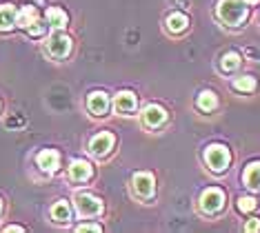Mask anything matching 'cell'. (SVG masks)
<instances>
[{"label": "cell", "instance_id": "cell-1", "mask_svg": "<svg viewBox=\"0 0 260 233\" xmlns=\"http://www.w3.org/2000/svg\"><path fill=\"white\" fill-rule=\"evenodd\" d=\"M218 16L229 27H238L247 18V3L245 0H220L218 3Z\"/></svg>", "mask_w": 260, "mask_h": 233}, {"label": "cell", "instance_id": "cell-2", "mask_svg": "<svg viewBox=\"0 0 260 233\" xmlns=\"http://www.w3.org/2000/svg\"><path fill=\"white\" fill-rule=\"evenodd\" d=\"M45 51L49 53L51 58L62 60V58H67L69 53H72V38H69V36H64V34H54L45 43Z\"/></svg>", "mask_w": 260, "mask_h": 233}, {"label": "cell", "instance_id": "cell-3", "mask_svg": "<svg viewBox=\"0 0 260 233\" xmlns=\"http://www.w3.org/2000/svg\"><path fill=\"white\" fill-rule=\"evenodd\" d=\"M205 160L214 171H224L227 169V164H229V160H232V155H229L227 147L211 145L209 149H207V153H205Z\"/></svg>", "mask_w": 260, "mask_h": 233}, {"label": "cell", "instance_id": "cell-4", "mask_svg": "<svg viewBox=\"0 0 260 233\" xmlns=\"http://www.w3.org/2000/svg\"><path fill=\"white\" fill-rule=\"evenodd\" d=\"M222 205H224V193H222V189H216V187L207 189L203 193V198H200V209L205 213H218L222 209Z\"/></svg>", "mask_w": 260, "mask_h": 233}, {"label": "cell", "instance_id": "cell-5", "mask_svg": "<svg viewBox=\"0 0 260 233\" xmlns=\"http://www.w3.org/2000/svg\"><path fill=\"white\" fill-rule=\"evenodd\" d=\"M76 207L82 216H98L103 211V202L91 193H78L76 195Z\"/></svg>", "mask_w": 260, "mask_h": 233}, {"label": "cell", "instance_id": "cell-6", "mask_svg": "<svg viewBox=\"0 0 260 233\" xmlns=\"http://www.w3.org/2000/svg\"><path fill=\"white\" fill-rule=\"evenodd\" d=\"M114 142H116L114 136H111L109 131H105V134H98L96 138L89 142V149H91V153H93V155L103 158V155H107L111 149H114Z\"/></svg>", "mask_w": 260, "mask_h": 233}, {"label": "cell", "instance_id": "cell-7", "mask_svg": "<svg viewBox=\"0 0 260 233\" xmlns=\"http://www.w3.org/2000/svg\"><path fill=\"white\" fill-rule=\"evenodd\" d=\"M134 191L138 198H149L153 193V176L151 173H136L134 176Z\"/></svg>", "mask_w": 260, "mask_h": 233}, {"label": "cell", "instance_id": "cell-8", "mask_svg": "<svg viewBox=\"0 0 260 233\" xmlns=\"http://www.w3.org/2000/svg\"><path fill=\"white\" fill-rule=\"evenodd\" d=\"M143 120H145L147 127L156 129V127H160V124L167 120V111H165L162 107H158V105H149L145 109V113H143Z\"/></svg>", "mask_w": 260, "mask_h": 233}, {"label": "cell", "instance_id": "cell-9", "mask_svg": "<svg viewBox=\"0 0 260 233\" xmlns=\"http://www.w3.org/2000/svg\"><path fill=\"white\" fill-rule=\"evenodd\" d=\"M87 107H89V111L93 116H105V113L109 111V98L107 93L103 91H96L89 95V100H87Z\"/></svg>", "mask_w": 260, "mask_h": 233}, {"label": "cell", "instance_id": "cell-10", "mask_svg": "<svg viewBox=\"0 0 260 233\" xmlns=\"http://www.w3.org/2000/svg\"><path fill=\"white\" fill-rule=\"evenodd\" d=\"M58 164H60V155H58L56 151H51V149H45V151L38 153V167L43 171L54 173L58 169Z\"/></svg>", "mask_w": 260, "mask_h": 233}, {"label": "cell", "instance_id": "cell-11", "mask_svg": "<svg viewBox=\"0 0 260 233\" xmlns=\"http://www.w3.org/2000/svg\"><path fill=\"white\" fill-rule=\"evenodd\" d=\"M91 164L85 162V160H76V162L69 167V178L76 182H82V180H89L91 178Z\"/></svg>", "mask_w": 260, "mask_h": 233}, {"label": "cell", "instance_id": "cell-12", "mask_svg": "<svg viewBox=\"0 0 260 233\" xmlns=\"http://www.w3.org/2000/svg\"><path fill=\"white\" fill-rule=\"evenodd\" d=\"M16 22H18V27L29 29L34 22H38V9L34 7V5H25V7L18 11V16H16Z\"/></svg>", "mask_w": 260, "mask_h": 233}, {"label": "cell", "instance_id": "cell-13", "mask_svg": "<svg viewBox=\"0 0 260 233\" xmlns=\"http://www.w3.org/2000/svg\"><path fill=\"white\" fill-rule=\"evenodd\" d=\"M116 111L118 113H129V111H134L136 109V95L132 91H120L116 95Z\"/></svg>", "mask_w": 260, "mask_h": 233}, {"label": "cell", "instance_id": "cell-14", "mask_svg": "<svg viewBox=\"0 0 260 233\" xmlns=\"http://www.w3.org/2000/svg\"><path fill=\"white\" fill-rule=\"evenodd\" d=\"M242 180L249 189L260 191V162H251L247 167L245 173H242Z\"/></svg>", "mask_w": 260, "mask_h": 233}, {"label": "cell", "instance_id": "cell-15", "mask_svg": "<svg viewBox=\"0 0 260 233\" xmlns=\"http://www.w3.org/2000/svg\"><path fill=\"white\" fill-rule=\"evenodd\" d=\"M16 16H18L16 7L3 5V7H0V31H9V29L16 25Z\"/></svg>", "mask_w": 260, "mask_h": 233}, {"label": "cell", "instance_id": "cell-16", "mask_svg": "<svg viewBox=\"0 0 260 233\" xmlns=\"http://www.w3.org/2000/svg\"><path fill=\"white\" fill-rule=\"evenodd\" d=\"M51 218H54L56 222H67V220H72V207H69V202L58 200L56 205L51 207Z\"/></svg>", "mask_w": 260, "mask_h": 233}, {"label": "cell", "instance_id": "cell-17", "mask_svg": "<svg viewBox=\"0 0 260 233\" xmlns=\"http://www.w3.org/2000/svg\"><path fill=\"white\" fill-rule=\"evenodd\" d=\"M47 20H49V25L54 27V29H62V27H67V14H64L62 9H58V7H49L47 9Z\"/></svg>", "mask_w": 260, "mask_h": 233}, {"label": "cell", "instance_id": "cell-18", "mask_svg": "<svg viewBox=\"0 0 260 233\" xmlns=\"http://www.w3.org/2000/svg\"><path fill=\"white\" fill-rule=\"evenodd\" d=\"M189 25V18L185 14H171L167 18V29L171 34H182Z\"/></svg>", "mask_w": 260, "mask_h": 233}, {"label": "cell", "instance_id": "cell-19", "mask_svg": "<svg viewBox=\"0 0 260 233\" xmlns=\"http://www.w3.org/2000/svg\"><path fill=\"white\" fill-rule=\"evenodd\" d=\"M216 105H218V98H216L214 91H203L198 95V107L203 111H214Z\"/></svg>", "mask_w": 260, "mask_h": 233}, {"label": "cell", "instance_id": "cell-20", "mask_svg": "<svg viewBox=\"0 0 260 233\" xmlns=\"http://www.w3.org/2000/svg\"><path fill=\"white\" fill-rule=\"evenodd\" d=\"M220 67L222 71H236L240 67V56L236 51H229V53H224L222 56V62H220Z\"/></svg>", "mask_w": 260, "mask_h": 233}, {"label": "cell", "instance_id": "cell-21", "mask_svg": "<svg viewBox=\"0 0 260 233\" xmlns=\"http://www.w3.org/2000/svg\"><path fill=\"white\" fill-rule=\"evenodd\" d=\"M234 89H238V91H253V89H256V78H253V76L236 78V80H234Z\"/></svg>", "mask_w": 260, "mask_h": 233}, {"label": "cell", "instance_id": "cell-22", "mask_svg": "<svg viewBox=\"0 0 260 233\" xmlns=\"http://www.w3.org/2000/svg\"><path fill=\"white\" fill-rule=\"evenodd\" d=\"M238 209H240L242 213H249V211H253V209H256V200H253V198H247V195H245V198L238 200Z\"/></svg>", "mask_w": 260, "mask_h": 233}, {"label": "cell", "instance_id": "cell-23", "mask_svg": "<svg viewBox=\"0 0 260 233\" xmlns=\"http://www.w3.org/2000/svg\"><path fill=\"white\" fill-rule=\"evenodd\" d=\"M27 34H29V36H34V38H38V36H43V34H45V27L40 25V22H34V25L27 29Z\"/></svg>", "mask_w": 260, "mask_h": 233}, {"label": "cell", "instance_id": "cell-24", "mask_svg": "<svg viewBox=\"0 0 260 233\" xmlns=\"http://www.w3.org/2000/svg\"><path fill=\"white\" fill-rule=\"evenodd\" d=\"M245 231H260V220H258V218L249 220V222H247V226H245Z\"/></svg>", "mask_w": 260, "mask_h": 233}, {"label": "cell", "instance_id": "cell-25", "mask_svg": "<svg viewBox=\"0 0 260 233\" xmlns=\"http://www.w3.org/2000/svg\"><path fill=\"white\" fill-rule=\"evenodd\" d=\"M78 231H100V226L98 224H80Z\"/></svg>", "mask_w": 260, "mask_h": 233}, {"label": "cell", "instance_id": "cell-26", "mask_svg": "<svg viewBox=\"0 0 260 233\" xmlns=\"http://www.w3.org/2000/svg\"><path fill=\"white\" fill-rule=\"evenodd\" d=\"M7 124H9V127H14V124H16V127H22V124H25V120H22V118H9Z\"/></svg>", "mask_w": 260, "mask_h": 233}, {"label": "cell", "instance_id": "cell-27", "mask_svg": "<svg viewBox=\"0 0 260 233\" xmlns=\"http://www.w3.org/2000/svg\"><path fill=\"white\" fill-rule=\"evenodd\" d=\"M7 231H22V226H16V224H11V226H7Z\"/></svg>", "mask_w": 260, "mask_h": 233}, {"label": "cell", "instance_id": "cell-28", "mask_svg": "<svg viewBox=\"0 0 260 233\" xmlns=\"http://www.w3.org/2000/svg\"><path fill=\"white\" fill-rule=\"evenodd\" d=\"M245 3H247V5H256L258 0H245Z\"/></svg>", "mask_w": 260, "mask_h": 233}, {"label": "cell", "instance_id": "cell-29", "mask_svg": "<svg viewBox=\"0 0 260 233\" xmlns=\"http://www.w3.org/2000/svg\"><path fill=\"white\" fill-rule=\"evenodd\" d=\"M0 211H3V200H0Z\"/></svg>", "mask_w": 260, "mask_h": 233}]
</instances>
